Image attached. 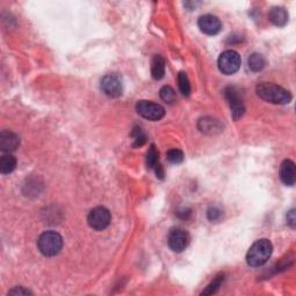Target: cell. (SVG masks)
Listing matches in <instances>:
<instances>
[{
	"instance_id": "20",
	"label": "cell",
	"mask_w": 296,
	"mask_h": 296,
	"mask_svg": "<svg viewBox=\"0 0 296 296\" xmlns=\"http://www.w3.org/2000/svg\"><path fill=\"white\" fill-rule=\"evenodd\" d=\"M178 87H180V91L183 95L189 96L191 92V87H190V81H189V78L187 76V73L184 72H180L178 73Z\"/></svg>"
},
{
	"instance_id": "24",
	"label": "cell",
	"mask_w": 296,
	"mask_h": 296,
	"mask_svg": "<svg viewBox=\"0 0 296 296\" xmlns=\"http://www.w3.org/2000/svg\"><path fill=\"white\" fill-rule=\"evenodd\" d=\"M207 215L209 220L213 221V222H215V221H219L221 217H222V212L216 207H211L208 209Z\"/></svg>"
},
{
	"instance_id": "13",
	"label": "cell",
	"mask_w": 296,
	"mask_h": 296,
	"mask_svg": "<svg viewBox=\"0 0 296 296\" xmlns=\"http://www.w3.org/2000/svg\"><path fill=\"white\" fill-rule=\"evenodd\" d=\"M269 19L274 26L284 27L288 22V13L283 7H274L270 10Z\"/></svg>"
},
{
	"instance_id": "8",
	"label": "cell",
	"mask_w": 296,
	"mask_h": 296,
	"mask_svg": "<svg viewBox=\"0 0 296 296\" xmlns=\"http://www.w3.org/2000/svg\"><path fill=\"white\" fill-rule=\"evenodd\" d=\"M167 242H168V245L171 250L175 252H182L188 247L189 235L182 228H174V229L169 231Z\"/></svg>"
},
{
	"instance_id": "18",
	"label": "cell",
	"mask_w": 296,
	"mask_h": 296,
	"mask_svg": "<svg viewBox=\"0 0 296 296\" xmlns=\"http://www.w3.org/2000/svg\"><path fill=\"white\" fill-rule=\"evenodd\" d=\"M132 138H133V147H141L147 141V135L141 127H134L132 131Z\"/></svg>"
},
{
	"instance_id": "23",
	"label": "cell",
	"mask_w": 296,
	"mask_h": 296,
	"mask_svg": "<svg viewBox=\"0 0 296 296\" xmlns=\"http://www.w3.org/2000/svg\"><path fill=\"white\" fill-rule=\"evenodd\" d=\"M223 279H224L223 274H221V276L216 277L215 279L213 280V283L209 284L207 286V288H206V290L202 292V295H212L214 293H216V292L219 291L221 285H222Z\"/></svg>"
},
{
	"instance_id": "26",
	"label": "cell",
	"mask_w": 296,
	"mask_h": 296,
	"mask_svg": "<svg viewBox=\"0 0 296 296\" xmlns=\"http://www.w3.org/2000/svg\"><path fill=\"white\" fill-rule=\"evenodd\" d=\"M8 294H13V295H29V294H33L29 290H26V288L23 287H15L14 290L9 291Z\"/></svg>"
},
{
	"instance_id": "1",
	"label": "cell",
	"mask_w": 296,
	"mask_h": 296,
	"mask_svg": "<svg viewBox=\"0 0 296 296\" xmlns=\"http://www.w3.org/2000/svg\"><path fill=\"white\" fill-rule=\"evenodd\" d=\"M256 93L260 99L265 102L272 103V104H288L292 101V94L287 89L281 87V86L269 84V83H260L257 85Z\"/></svg>"
},
{
	"instance_id": "16",
	"label": "cell",
	"mask_w": 296,
	"mask_h": 296,
	"mask_svg": "<svg viewBox=\"0 0 296 296\" xmlns=\"http://www.w3.org/2000/svg\"><path fill=\"white\" fill-rule=\"evenodd\" d=\"M16 167V159L15 156L10 154V153H6L1 156L0 159V171L1 174H10L12 171L15 169Z\"/></svg>"
},
{
	"instance_id": "3",
	"label": "cell",
	"mask_w": 296,
	"mask_h": 296,
	"mask_svg": "<svg viewBox=\"0 0 296 296\" xmlns=\"http://www.w3.org/2000/svg\"><path fill=\"white\" fill-rule=\"evenodd\" d=\"M38 250L45 257L58 255L63 248V237L57 231L49 230L43 233L37 240Z\"/></svg>"
},
{
	"instance_id": "12",
	"label": "cell",
	"mask_w": 296,
	"mask_h": 296,
	"mask_svg": "<svg viewBox=\"0 0 296 296\" xmlns=\"http://www.w3.org/2000/svg\"><path fill=\"white\" fill-rule=\"evenodd\" d=\"M20 138L19 135L9 131H3L0 133V149L2 152L10 153L19 147Z\"/></svg>"
},
{
	"instance_id": "5",
	"label": "cell",
	"mask_w": 296,
	"mask_h": 296,
	"mask_svg": "<svg viewBox=\"0 0 296 296\" xmlns=\"http://www.w3.org/2000/svg\"><path fill=\"white\" fill-rule=\"evenodd\" d=\"M88 226L94 230H104L111 223V213L108 208L99 206L93 208L87 216Z\"/></svg>"
},
{
	"instance_id": "6",
	"label": "cell",
	"mask_w": 296,
	"mask_h": 296,
	"mask_svg": "<svg viewBox=\"0 0 296 296\" xmlns=\"http://www.w3.org/2000/svg\"><path fill=\"white\" fill-rule=\"evenodd\" d=\"M137 112L142 118L151 120V122H158L165 116V109L162 105L151 101H140L135 105Z\"/></svg>"
},
{
	"instance_id": "19",
	"label": "cell",
	"mask_w": 296,
	"mask_h": 296,
	"mask_svg": "<svg viewBox=\"0 0 296 296\" xmlns=\"http://www.w3.org/2000/svg\"><path fill=\"white\" fill-rule=\"evenodd\" d=\"M160 98H161L162 101L168 103V104H173L174 102H176V93H175L170 86H163L160 89Z\"/></svg>"
},
{
	"instance_id": "4",
	"label": "cell",
	"mask_w": 296,
	"mask_h": 296,
	"mask_svg": "<svg viewBox=\"0 0 296 296\" xmlns=\"http://www.w3.org/2000/svg\"><path fill=\"white\" fill-rule=\"evenodd\" d=\"M242 64L241 56L234 50H226L222 52L217 60L219 70L226 76H231L240 70Z\"/></svg>"
},
{
	"instance_id": "11",
	"label": "cell",
	"mask_w": 296,
	"mask_h": 296,
	"mask_svg": "<svg viewBox=\"0 0 296 296\" xmlns=\"http://www.w3.org/2000/svg\"><path fill=\"white\" fill-rule=\"evenodd\" d=\"M279 177L285 185L292 187L296 182V168L295 163L292 160H285L281 163L279 170Z\"/></svg>"
},
{
	"instance_id": "15",
	"label": "cell",
	"mask_w": 296,
	"mask_h": 296,
	"mask_svg": "<svg viewBox=\"0 0 296 296\" xmlns=\"http://www.w3.org/2000/svg\"><path fill=\"white\" fill-rule=\"evenodd\" d=\"M166 73V60L162 56L155 55L152 60V77L155 80H161Z\"/></svg>"
},
{
	"instance_id": "14",
	"label": "cell",
	"mask_w": 296,
	"mask_h": 296,
	"mask_svg": "<svg viewBox=\"0 0 296 296\" xmlns=\"http://www.w3.org/2000/svg\"><path fill=\"white\" fill-rule=\"evenodd\" d=\"M198 128L201 132H204V133L214 134V133H219V132L222 131V125H221L216 119L202 118L199 120Z\"/></svg>"
},
{
	"instance_id": "9",
	"label": "cell",
	"mask_w": 296,
	"mask_h": 296,
	"mask_svg": "<svg viewBox=\"0 0 296 296\" xmlns=\"http://www.w3.org/2000/svg\"><path fill=\"white\" fill-rule=\"evenodd\" d=\"M101 88L110 98H118L123 93V84L117 74H106L101 81Z\"/></svg>"
},
{
	"instance_id": "25",
	"label": "cell",
	"mask_w": 296,
	"mask_h": 296,
	"mask_svg": "<svg viewBox=\"0 0 296 296\" xmlns=\"http://www.w3.org/2000/svg\"><path fill=\"white\" fill-rule=\"evenodd\" d=\"M286 220H287V224L291 228H295L296 226V216H295V209H291L290 212L287 213L286 215Z\"/></svg>"
},
{
	"instance_id": "21",
	"label": "cell",
	"mask_w": 296,
	"mask_h": 296,
	"mask_svg": "<svg viewBox=\"0 0 296 296\" xmlns=\"http://www.w3.org/2000/svg\"><path fill=\"white\" fill-rule=\"evenodd\" d=\"M159 162V153L156 152V148L154 145H151L149 147L147 155H146V163H147L148 168H155Z\"/></svg>"
},
{
	"instance_id": "17",
	"label": "cell",
	"mask_w": 296,
	"mask_h": 296,
	"mask_svg": "<svg viewBox=\"0 0 296 296\" xmlns=\"http://www.w3.org/2000/svg\"><path fill=\"white\" fill-rule=\"evenodd\" d=\"M248 65L252 72H259L266 65V60L260 53H252L248 59Z\"/></svg>"
},
{
	"instance_id": "10",
	"label": "cell",
	"mask_w": 296,
	"mask_h": 296,
	"mask_svg": "<svg viewBox=\"0 0 296 296\" xmlns=\"http://www.w3.org/2000/svg\"><path fill=\"white\" fill-rule=\"evenodd\" d=\"M198 26L202 33L209 35V36L217 35L222 29V23H221L219 17L211 15V14L200 16V19L198 21Z\"/></svg>"
},
{
	"instance_id": "7",
	"label": "cell",
	"mask_w": 296,
	"mask_h": 296,
	"mask_svg": "<svg viewBox=\"0 0 296 296\" xmlns=\"http://www.w3.org/2000/svg\"><path fill=\"white\" fill-rule=\"evenodd\" d=\"M224 96L229 103L231 109V116L235 120L240 119L245 112V106L243 103V99L240 95V92L235 87H227L224 89Z\"/></svg>"
},
{
	"instance_id": "22",
	"label": "cell",
	"mask_w": 296,
	"mask_h": 296,
	"mask_svg": "<svg viewBox=\"0 0 296 296\" xmlns=\"http://www.w3.org/2000/svg\"><path fill=\"white\" fill-rule=\"evenodd\" d=\"M183 159H184V154L181 149L174 148V149H169V151L167 152V160H168L170 163H174V165L181 163L183 161Z\"/></svg>"
},
{
	"instance_id": "2",
	"label": "cell",
	"mask_w": 296,
	"mask_h": 296,
	"mask_svg": "<svg viewBox=\"0 0 296 296\" xmlns=\"http://www.w3.org/2000/svg\"><path fill=\"white\" fill-rule=\"evenodd\" d=\"M272 243L266 238L256 241L247 254V263L252 267L263 266L272 255Z\"/></svg>"
}]
</instances>
